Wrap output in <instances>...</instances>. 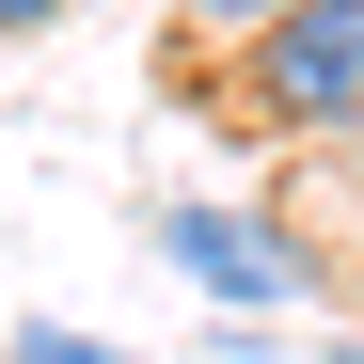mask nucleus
<instances>
[{"mask_svg":"<svg viewBox=\"0 0 364 364\" xmlns=\"http://www.w3.org/2000/svg\"><path fill=\"white\" fill-rule=\"evenodd\" d=\"M159 254L191 269L206 301H237V317L301 301V254H285V222H254V206H159Z\"/></svg>","mask_w":364,"mask_h":364,"instance_id":"nucleus-2","label":"nucleus"},{"mask_svg":"<svg viewBox=\"0 0 364 364\" xmlns=\"http://www.w3.org/2000/svg\"><path fill=\"white\" fill-rule=\"evenodd\" d=\"M16 364H127V348H95V333H64V317H32V333H16Z\"/></svg>","mask_w":364,"mask_h":364,"instance_id":"nucleus-4","label":"nucleus"},{"mask_svg":"<svg viewBox=\"0 0 364 364\" xmlns=\"http://www.w3.org/2000/svg\"><path fill=\"white\" fill-rule=\"evenodd\" d=\"M48 16H64V0H0V32H48Z\"/></svg>","mask_w":364,"mask_h":364,"instance_id":"nucleus-5","label":"nucleus"},{"mask_svg":"<svg viewBox=\"0 0 364 364\" xmlns=\"http://www.w3.org/2000/svg\"><path fill=\"white\" fill-rule=\"evenodd\" d=\"M237 111H254V143L364 127V0H285L269 32H237Z\"/></svg>","mask_w":364,"mask_h":364,"instance_id":"nucleus-1","label":"nucleus"},{"mask_svg":"<svg viewBox=\"0 0 364 364\" xmlns=\"http://www.w3.org/2000/svg\"><path fill=\"white\" fill-rule=\"evenodd\" d=\"M174 16H191L206 48H237V32H269V16H285V0H174Z\"/></svg>","mask_w":364,"mask_h":364,"instance_id":"nucleus-3","label":"nucleus"}]
</instances>
